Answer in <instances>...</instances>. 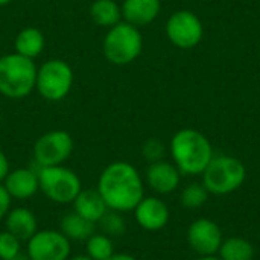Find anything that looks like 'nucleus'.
<instances>
[{
	"instance_id": "1",
	"label": "nucleus",
	"mask_w": 260,
	"mask_h": 260,
	"mask_svg": "<svg viewBox=\"0 0 260 260\" xmlns=\"http://www.w3.org/2000/svg\"><path fill=\"white\" fill-rule=\"evenodd\" d=\"M96 190L105 201L108 210L128 213L145 197V183L140 172L128 161L107 165L96 184Z\"/></svg>"
},
{
	"instance_id": "2",
	"label": "nucleus",
	"mask_w": 260,
	"mask_h": 260,
	"mask_svg": "<svg viewBox=\"0 0 260 260\" xmlns=\"http://www.w3.org/2000/svg\"><path fill=\"white\" fill-rule=\"evenodd\" d=\"M169 148L174 165L184 175L203 174L213 158V148L209 139L192 128L177 131Z\"/></svg>"
},
{
	"instance_id": "3",
	"label": "nucleus",
	"mask_w": 260,
	"mask_h": 260,
	"mask_svg": "<svg viewBox=\"0 0 260 260\" xmlns=\"http://www.w3.org/2000/svg\"><path fill=\"white\" fill-rule=\"evenodd\" d=\"M37 64L18 53L0 56V94L9 99H24L37 84Z\"/></svg>"
},
{
	"instance_id": "4",
	"label": "nucleus",
	"mask_w": 260,
	"mask_h": 260,
	"mask_svg": "<svg viewBox=\"0 0 260 260\" xmlns=\"http://www.w3.org/2000/svg\"><path fill=\"white\" fill-rule=\"evenodd\" d=\"M143 49V38L139 27L120 21L110 27L102 41L105 59L114 66H128L136 61Z\"/></svg>"
},
{
	"instance_id": "5",
	"label": "nucleus",
	"mask_w": 260,
	"mask_h": 260,
	"mask_svg": "<svg viewBox=\"0 0 260 260\" xmlns=\"http://www.w3.org/2000/svg\"><path fill=\"white\" fill-rule=\"evenodd\" d=\"M247 177L244 163L230 155H213L203 172V186L209 193L229 195L238 190Z\"/></svg>"
},
{
	"instance_id": "6",
	"label": "nucleus",
	"mask_w": 260,
	"mask_h": 260,
	"mask_svg": "<svg viewBox=\"0 0 260 260\" xmlns=\"http://www.w3.org/2000/svg\"><path fill=\"white\" fill-rule=\"evenodd\" d=\"M37 172H38L40 192L55 204H61V206L72 204L78 197V193L82 190V183L79 175L70 168H66L64 165L37 168Z\"/></svg>"
},
{
	"instance_id": "7",
	"label": "nucleus",
	"mask_w": 260,
	"mask_h": 260,
	"mask_svg": "<svg viewBox=\"0 0 260 260\" xmlns=\"http://www.w3.org/2000/svg\"><path fill=\"white\" fill-rule=\"evenodd\" d=\"M75 82L72 66L59 58L43 62L37 70L35 90L49 102H59L67 98Z\"/></svg>"
},
{
	"instance_id": "8",
	"label": "nucleus",
	"mask_w": 260,
	"mask_h": 260,
	"mask_svg": "<svg viewBox=\"0 0 260 260\" xmlns=\"http://www.w3.org/2000/svg\"><path fill=\"white\" fill-rule=\"evenodd\" d=\"M73 137L64 129H52L41 134L32 148V157L37 168L64 165L73 154Z\"/></svg>"
},
{
	"instance_id": "9",
	"label": "nucleus",
	"mask_w": 260,
	"mask_h": 260,
	"mask_svg": "<svg viewBox=\"0 0 260 260\" xmlns=\"http://www.w3.org/2000/svg\"><path fill=\"white\" fill-rule=\"evenodd\" d=\"M29 260H67L72 256V242L53 229L38 230L26 242Z\"/></svg>"
},
{
	"instance_id": "10",
	"label": "nucleus",
	"mask_w": 260,
	"mask_h": 260,
	"mask_svg": "<svg viewBox=\"0 0 260 260\" xmlns=\"http://www.w3.org/2000/svg\"><path fill=\"white\" fill-rule=\"evenodd\" d=\"M203 23L190 11L181 9L174 12L166 21V35L169 41L180 49H192L203 40Z\"/></svg>"
},
{
	"instance_id": "11",
	"label": "nucleus",
	"mask_w": 260,
	"mask_h": 260,
	"mask_svg": "<svg viewBox=\"0 0 260 260\" xmlns=\"http://www.w3.org/2000/svg\"><path fill=\"white\" fill-rule=\"evenodd\" d=\"M187 242L200 256H215L222 244V232L212 219L200 218L190 224Z\"/></svg>"
},
{
	"instance_id": "12",
	"label": "nucleus",
	"mask_w": 260,
	"mask_h": 260,
	"mask_svg": "<svg viewBox=\"0 0 260 260\" xmlns=\"http://www.w3.org/2000/svg\"><path fill=\"white\" fill-rule=\"evenodd\" d=\"M133 212L137 224L146 232H158L169 221V207L157 197H143Z\"/></svg>"
},
{
	"instance_id": "13",
	"label": "nucleus",
	"mask_w": 260,
	"mask_h": 260,
	"mask_svg": "<svg viewBox=\"0 0 260 260\" xmlns=\"http://www.w3.org/2000/svg\"><path fill=\"white\" fill-rule=\"evenodd\" d=\"M3 186L12 200L24 201L40 192L38 172L34 168H15L6 175Z\"/></svg>"
},
{
	"instance_id": "14",
	"label": "nucleus",
	"mask_w": 260,
	"mask_h": 260,
	"mask_svg": "<svg viewBox=\"0 0 260 260\" xmlns=\"http://www.w3.org/2000/svg\"><path fill=\"white\" fill-rule=\"evenodd\" d=\"M145 178H146L148 186L155 193L168 195V193H172L180 186L181 172L174 163L160 160L155 163H149Z\"/></svg>"
},
{
	"instance_id": "15",
	"label": "nucleus",
	"mask_w": 260,
	"mask_h": 260,
	"mask_svg": "<svg viewBox=\"0 0 260 260\" xmlns=\"http://www.w3.org/2000/svg\"><path fill=\"white\" fill-rule=\"evenodd\" d=\"M5 230L17 236L21 242H27L40 229H38V219L34 210L24 206L11 207L8 215L5 216Z\"/></svg>"
},
{
	"instance_id": "16",
	"label": "nucleus",
	"mask_w": 260,
	"mask_h": 260,
	"mask_svg": "<svg viewBox=\"0 0 260 260\" xmlns=\"http://www.w3.org/2000/svg\"><path fill=\"white\" fill-rule=\"evenodd\" d=\"M122 8V20L136 26L143 27L152 23L161 9L160 0H123Z\"/></svg>"
},
{
	"instance_id": "17",
	"label": "nucleus",
	"mask_w": 260,
	"mask_h": 260,
	"mask_svg": "<svg viewBox=\"0 0 260 260\" xmlns=\"http://www.w3.org/2000/svg\"><path fill=\"white\" fill-rule=\"evenodd\" d=\"M72 206H73L75 213H78L79 216L85 218L90 222H94L96 225L101 221V218L108 212L105 201L102 200V197L99 195L96 189L82 187V190L78 193Z\"/></svg>"
},
{
	"instance_id": "18",
	"label": "nucleus",
	"mask_w": 260,
	"mask_h": 260,
	"mask_svg": "<svg viewBox=\"0 0 260 260\" xmlns=\"http://www.w3.org/2000/svg\"><path fill=\"white\" fill-rule=\"evenodd\" d=\"M70 242H85L93 233L98 232V225L94 222L87 221L85 218L79 216L78 213L67 212L59 219L58 229Z\"/></svg>"
},
{
	"instance_id": "19",
	"label": "nucleus",
	"mask_w": 260,
	"mask_h": 260,
	"mask_svg": "<svg viewBox=\"0 0 260 260\" xmlns=\"http://www.w3.org/2000/svg\"><path fill=\"white\" fill-rule=\"evenodd\" d=\"M44 46H46V40L43 32L34 26L21 29L14 41L15 53L23 55L29 59H35L37 56H40L44 50Z\"/></svg>"
},
{
	"instance_id": "20",
	"label": "nucleus",
	"mask_w": 260,
	"mask_h": 260,
	"mask_svg": "<svg viewBox=\"0 0 260 260\" xmlns=\"http://www.w3.org/2000/svg\"><path fill=\"white\" fill-rule=\"evenodd\" d=\"M90 18L101 27H113L122 21V8L116 0H94L90 5Z\"/></svg>"
},
{
	"instance_id": "21",
	"label": "nucleus",
	"mask_w": 260,
	"mask_h": 260,
	"mask_svg": "<svg viewBox=\"0 0 260 260\" xmlns=\"http://www.w3.org/2000/svg\"><path fill=\"white\" fill-rule=\"evenodd\" d=\"M219 259L221 260H253L254 248L244 238H229L222 241L219 247Z\"/></svg>"
},
{
	"instance_id": "22",
	"label": "nucleus",
	"mask_w": 260,
	"mask_h": 260,
	"mask_svg": "<svg viewBox=\"0 0 260 260\" xmlns=\"http://www.w3.org/2000/svg\"><path fill=\"white\" fill-rule=\"evenodd\" d=\"M85 254L93 260H105L108 259L114 251L113 239L102 232L93 233L85 242Z\"/></svg>"
},
{
	"instance_id": "23",
	"label": "nucleus",
	"mask_w": 260,
	"mask_h": 260,
	"mask_svg": "<svg viewBox=\"0 0 260 260\" xmlns=\"http://www.w3.org/2000/svg\"><path fill=\"white\" fill-rule=\"evenodd\" d=\"M98 227L99 230L110 236L111 239L113 238H120L125 232H126V222H125V218L122 216V213L119 212H114V210H108L102 218L101 221L98 222Z\"/></svg>"
},
{
	"instance_id": "24",
	"label": "nucleus",
	"mask_w": 260,
	"mask_h": 260,
	"mask_svg": "<svg viewBox=\"0 0 260 260\" xmlns=\"http://www.w3.org/2000/svg\"><path fill=\"white\" fill-rule=\"evenodd\" d=\"M207 198H209V192L206 190L203 184H198V183H192L186 186L180 195L181 206L186 209H198L206 204Z\"/></svg>"
},
{
	"instance_id": "25",
	"label": "nucleus",
	"mask_w": 260,
	"mask_h": 260,
	"mask_svg": "<svg viewBox=\"0 0 260 260\" xmlns=\"http://www.w3.org/2000/svg\"><path fill=\"white\" fill-rule=\"evenodd\" d=\"M23 242L9 233L8 230L0 232V260H11L12 257L18 256L21 251Z\"/></svg>"
},
{
	"instance_id": "26",
	"label": "nucleus",
	"mask_w": 260,
	"mask_h": 260,
	"mask_svg": "<svg viewBox=\"0 0 260 260\" xmlns=\"http://www.w3.org/2000/svg\"><path fill=\"white\" fill-rule=\"evenodd\" d=\"M165 145L160 139H148L143 145H142V155L148 163H155L165 158Z\"/></svg>"
},
{
	"instance_id": "27",
	"label": "nucleus",
	"mask_w": 260,
	"mask_h": 260,
	"mask_svg": "<svg viewBox=\"0 0 260 260\" xmlns=\"http://www.w3.org/2000/svg\"><path fill=\"white\" fill-rule=\"evenodd\" d=\"M11 207H12V198L6 192L3 183H0V222L5 219V216L8 215Z\"/></svg>"
},
{
	"instance_id": "28",
	"label": "nucleus",
	"mask_w": 260,
	"mask_h": 260,
	"mask_svg": "<svg viewBox=\"0 0 260 260\" xmlns=\"http://www.w3.org/2000/svg\"><path fill=\"white\" fill-rule=\"evenodd\" d=\"M11 171V165H9V160L6 157V154L0 149V183L5 181L6 175L9 174Z\"/></svg>"
},
{
	"instance_id": "29",
	"label": "nucleus",
	"mask_w": 260,
	"mask_h": 260,
	"mask_svg": "<svg viewBox=\"0 0 260 260\" xmlns=\"http://www.w3.org/2000/svg\"><path fill=\"white\" fill-rule=\"evenodd\" d=\"M105 260H137L133 254L128 253H113L108 259Z\"/></svg>"
},
{
	"instance_id": "30",
	"label": "nucleus",
	"mask_w": 260,
	"mask_h": 260,
	"mask_svg": "<svg viewBox=\"0 0 260 260\" xmlns=\"http://www.w3.org/2000/svg\"><path fill=\"white\" fill-rule=\"evenodd\" d=\"M67 260H93V259H90L87 254H76V256H70Z\"/></svg>"
},
{
	"instance_id": "31",
	"label": "nucleus",
	"mask_w": 260,
	"mask_h": 260,
	"mask_svg": "<svg viewBox=\"0 0 260 260\" xmlns=\"http://www.w3.org/2000/svg\"><path fill=\"white\" fill-rule=\"evenodd\" d=\"M11 260H29V257H27V254H26V253H24V254H23V253H20L18 256L12 257Z\"/></svg>"
},
{
	"instance_id": "32",
	"label": "nucleus",
	"mask_w": 260,
	"mask_h": 260,
	"mask_svg": "<svg viewBox=\"0 0 260 260\" xmlns=\"http://www.w3.org/2000/svg\"><path fill=\"white\" fill-rule=\"evenodd\" d=\"M197 260H221L219 257H216V256H201L200 259Z\"/></svg>"
},
{
	"instance_id": "33",
	"label": "nucleus",
	"mask_w": 260,
	"mask_h": 260,
	"mask_svg": "<svg viewBox=\"0 0 260 260\" xmlns=\"http://www.w3.org/2000/svg\"><path fill=\"white\" fill-rule=\"evenodd\" d=\"M14 0H0V6H6V5H9V3H12Z\"/></svg>"
},
{
	"instance_id": "34",
	"label": "nucleus",
	"mask_w": 260,
	"mask_h": 260,
	"mask_svg": "<svg viewBox=\"0 0 260 260\" xmlns=\"http://www.w3.org/2000/svg\"><path fill=\"white\" fill-rule=\"evenodd\" d=\"M0 120H2V116H0Z\"/></svg>"
},
{
	"instance_id": "35",
	"label": "nucleus",
	"mask_w": 260,
	"mask_h": 260,
	"mask_svg": "<svg viewBox=\"0 0 260 260\" xmlns=\"http://www.w3.org/2000/svg\"><path fill=\"white\" fill-rule=\"evenodd\" d=\"M0 96H2V94H0Z\"/></svg>"
}]
</instances>
